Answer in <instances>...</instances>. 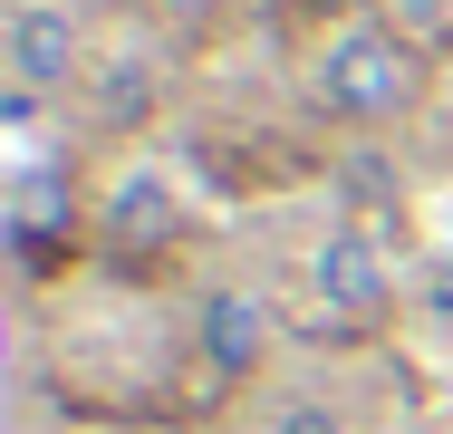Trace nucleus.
<instances>
[{"instance_id": "1", "label": "nucleus", "mask_w": 453, "mask_h": 434, "mask_svg": "<svg viewBox=\"0 0 453 434\" xmlns=\"http://www.w3.org/2000/svg\"><path fill=\"white\" fill-rule=\"evenodd\" d=\"M434 97V49H415L405 29H386L376 10H348L319 49H309V106L348 136H395L415 126V106Z\"/></svg>"}, {"instance_id": "2", "label": "nucleus", "mask_w": 453, "mask_h": 434, "mask_svg": "<svg viewBox=\"0 0 453 434\" xmlns=\"http://www.w3.org/2000/svg\"><path fill=\"white\" fill-rule=\"evenodd\" d=\"M299 309H309L319 329H338V338L386 329V319L405 309V270L386 260V242H376V232L338 222V232H319V242L299 252Z\"/></svg>"}, {"instance_id": "3", "label": "nucleus", "mask_w": 453, "mask_h": 434, "mask_svg": "<svg viewBox=\"0 0 453 434\" xmlns=\"http://www.w3.org/2000/svg\"><path fill=\"white\" fill-rule=\"evenodd\" d=\"M88 68H96V39L78 0H10L0 10V87L58 106V97L88 87Z\"/></svg>"}, {"instance_id": "4", "label": "nucleus", "mask_w": 453, "mask_h": 434, "mask_svg": "<svg viewBox=\"0 0 453 434\" xmlns=\"http://www.w3.org/2000/svg\"><path fill=\"white\" fill-rule=\"evenodd\" d=\"M193 367L212 376V386H251L261 367L280 357V299L261 280H212L203 299H193Z\"/></svg>"}, {"instance_id": "5", "label": "nucleus", "mask_w": 453, "mask_h": 434, "mask_svg": "<svg viewBox=\"0 0 453 434\" xmlns=\"http://www.w3.org/2000/svg\"><path fill=\"white\" fill-rule=\"evenodd\" d=\"M96 242L106 252H165L183 242V193L165 165H126L106 193H96Z\"/></svg>"}, {"instance_id": "6", "label": "nucleus", "mask_w": 453, "mask_h": 434, "mask_svg": "<svg viewBox=\"0 0 453 434\" xmlns=\"http://www.w3.org/2000/svg\"><path fill=\"white\" fill-rule=\"evenodd\" d=\"M88 232H96V203L78 193V174H68V165L19 174V183H10V242H19V260H49L58 242L78 252Z\"/></svg>"}, {"instance_id": "7", "label": "nucleus", "mask_w": 453, "mask_h": 434, "mask_svg": "<svg viewBox=\"0 0 453 434\" xmlns=\"http://www.w3.org/2000/svg\"><path fill=\"white\" fill-rule=\"evenodd\" d=\"M366 10H376L386 29H405L415 49H444L453 39V0H366Z\"/></svg>"}, {"instance_id": "8", "label": "nucleus", "mask_w": 453, "mask_h": 434, "mask_svg": "<svg viewBox=\"0 0 453 434\" xmlns=\"http://www.w3.org/2000/svg\"><path fill=\"white\" fill-rule=\"evenodd\" d=\"M145 10H155V19L174 29V39H212V29H222V19L242 10V0H145Z\"/></svg>"}, {"instance_id": "9", "label": "nucleus", "mask_w": 453, "mask_h": 434, "mask_svg": "<svg viewBox=\"0 0 453 434\" xmlns=\"http://www.w3.org/2000/svg\"><path fill=\"white\" fill-rule=\"evenodd\" d=\"M271 434H348V415H338L328 396H289V406H280V425H271Z\"/></svg>"}, {"instance_id": "10", "label": "nucleus", "mask_w": 453, "mask_h": 434, "mask_svg": "<svg viewBox=\"0 0 453 434\" xmlns=\"http://www.w3.org/2000/svg\"><path fill=\"white\" fill-rule=\"evenodd\" d=\"M434 309H444V319H453V280H434Z\"/></svg>"}]
</instances>
